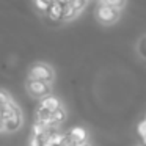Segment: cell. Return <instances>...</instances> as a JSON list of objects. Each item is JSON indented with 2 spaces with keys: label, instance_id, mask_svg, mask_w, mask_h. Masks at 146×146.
Listing matches in <instances>:
<instances>
[{
  "label": "cell",
  "instance_id": "obj_1",
  "mask_svg": "<svg viewBox=\"0 0 146 146\" xmlns=\"http://www.w3.org/2000/svg\"><path fill=\"white\" fill-rule=\"evenodd\" d=\"M29 80H41L50 83L54 80V71L46 63H35L29 71Z\"/></svg>",
  "mask_w": 146,
  "mask_h": 146
},
{
  "label": "cell",
  "instance_id": "obj_2",
  "mask_svg": "<svg viewBox=\"0 0 146 146\" xmlns=\"http://www.w3.org/2000/svg\"><path fill=\"white\" fill-rule=\"evenodd\" d=\"M27 91L33 98H46L50 93V83L41 82V80H29L27 82Z\"/></svg>",
  "mask_w": 146,
  "mask_h": 146
},
{
  "label": "cell",
  "instance_id": "obj_3",
  "mask_svg": "<svg viewBox=\"0 0 146 146\" xmlns=\"http://www.w3.org/2000/svg\"><path fill=\"white\" fill-rule=\"evenodd\" d=\"M96 16H98V21L101 24H107L108 25V24H113L118 19V11L105 3H101L98 11H96Z\"/></svg>",
  "mask_w": 146,
  "mask_h": 146
},
{
  "label": "cell",
  "instance_id": "obj_4",
  "mask_svg": "<svg viewBox=\"0 0 146 146\" xmlns=\"http://www.w3.org/2000/svg\"><path fill=\"white\" fill-rule=\"evenodd\" d=\"M21 126H22V111H21V108L11 118H8V119L3 121V130H7V132H10V133L19 130Z\"/></svg>",
  "mask_w": 146,
  "mask_h": 146
},
{
  "label": "cell",
  "instance_id": "obj_5",
  "mask_svg": "<svg viewBox=\"0 0 146 146\" xmlns=\"http://www.w3.org/2000/svg\"><path fill=\"white\" fill-rule=\"evenodd\" d=\"M41 105L42 108H46V110H49L50 113H54V111H57L58 108H61V102L58 98H55V96H46V98L41 99Z\"/></svg>",
  "mask_w": 146,
  "mask_h": 146
},
{
  "label": "cell",
  "instance_id": "obj_6",
  "mask_svg": "<svg viewBox=\"0 0 146 146\" xmlns=\"http://www.w3.org/2000/svg\"><path fill=\"white\" fill-rule=\"evenodd\" d=\"M63 8L64 5L63 3H58V2H54L50 5L47 11V17L49 21H54V22H58V21H63Z\"/></svg>",
  "mask_w": 146,
  "mask_h": 146
},
{
  "label": "cell",
  "instance_id": "obj_7",
  "mask_svg": "<svg viewBox=\"0 0 146 146\" xmlns=\"http://www.w3.org/2000/svg\"><path fill=\"white\" fill-rule=\"evenodd\" d=\"M35 118H36L35 123H41V124H44V126H50V124H54L52 123V113L49 110H46V108H42L41 105L36 108Z\"/></svg>",
  "mask_w": 146,
  "mask_h": 146
},
{
  "label": "cell",
  "instance_id": "obj_8",
  "mask_svg": "<svg viewBox=\"0 0 146 146\" xmlns=\"http://www.w3.org/2000/svg\"><path fill=\"white\" fill-rule=\"evenodd\" d=\"M68 135L71 137V138L76 141V145H79V143H85L86 141V138H88V133H86V130L83 129V127H80V126H76V127H72V129L69 130V133Z\"/></svg>",
  "mask_w": 146,
  "mask_h": 146
},
{
  "label": "cell",
  "instance_id": "obj_9",
  "mask_svg": "<svg viewBox=\"0 0 146 146\" xmlns=\"http://www.w3.org/2000/svg\"><path fill=\"white\" fill-rule=\"evenodd\" d=\"M77 16V10L72 7V3H66L63 8V21H71Z\"/></svg>",
  "mask_w": 146,
  "mask_h": 146
},
{
  "label": "cell",
  "instance_id": "obj_10",
  "mask_svg": "<svg viewBox=\"0 0 146 146\" xmlns=\"http://www.w3.org/2000/svg\"><path fill=\"white\" fill-rule=\"evenodd\" d=\"M64 119H66V110H64L63 107L58 108L57 111H54V113H52V123L57 124V126H58V124H61Z\"/></svg>",
  "mask_w": 146,
  "mask_h": 146
},
{
  "label": "cell",
  "instance_id": "obj_11",
  "mask_svg": "<svg viewBox=\"0 0 146 146\" xmlns=\"http://www.w3.org/2000/svg\"><path fill=\"white\" fill-rule=\"evenodd\" d=\"M46 127L47 126H44V124H41V123H35L32 127V137H44Z\"/></svg>",
  "mask_w": 146,
  "mask_h": 146
},
{
  "label": "cell",
  "instance_id": "obj_12",
  "mask_svg": "<svg viewBox=\"0 0 146 146\" xmlns=\"http://www.w3.org/2000/svg\"><path fill=\"white\" fill-rule=\"evenodd\" d=\"M101 3H105V5H108V7L115 8L116 11H119L121 8L126 5V0H101Z\"/></svg>",
  "mask_w": 146,
  "mask_h": 146
},
{
  "label": "cell",
  "instance_id": "obj_13",
  "mask_svg": "<svg viewBox=\"0 0 146 146\" xmlns=\"http://www.w3.org/2000/svg\"><path fill=\"white\" fill-rule=\"evenodd\" d=\"M13 99H11V96L8 94V93H5V91H0V108H5L7 105H10V104H13Z\"/></svg>",
  "mask_w": 146,
  "mask_h": 146
},
{
  "label": "cell",
  "instance_id": "obj_14",
  "mask_svg": "<svg viewBox=\"0 0 146 146\" xmlns=\"http://www.w3.org/2000/svg\"><path fill=\"white\" fill-rule=\"evenodd\" d=\"M33 3H35V7L38 8V11H41V13L47 14L49 8H50L52 3H47V2H44V0H33Z\"/></svg>",
  "mask_w": 146,
  "mask_h": 146
},
{
  "label": "cell",
  "instance_id": "obj_15",
  "mask_svg": "<svg viewBox=\"0 0 146 146\" xmlns=\"http://www.w3.org/2000/svg\"><path fill=\"white\" fill-rule=\"evenodd\" d=\"M46 143L47 141H46L44 137H32L29 146H46Z\"/></svg>",
  "mask_w": 146,
  "mask_h": 146
},
{
  "label": "cell",
  "instance_id": "obj_16",
  "mask_svg": "<svg viewBox=\"0 0 146 146\" xmlns=\"http://www.w3.org/2000/svg\"><path fill=\"white\" fill-rule=\"evenodd\" d=\"M71 3H72V7L77 10V13H80V11H82L83 8L86 7V3H88V0H72Z\"/></svg>",
  "mask_w": 146,
  "mask_h": 146
},
{
  "label": "cell",
  "instance_id": "obj_17",
  "mask_svg": "<svg viewBox=\"0 0 146 146\" xmlns=\"http://www.w3.org/2000/svg\"><path fill=\"white\" fill-rule=\"evenodd\" d=\"M137 130H138V133H140V137H141V138H146V119H143L141 123L138 124Z\"/></svg>",
  "mask_w": 146,
  "mask_h": 146
},
{
  "label": "cell",
  "instance_id": "obj_18",
  "mask_svg": "<svg viewBox=\"0 0 146 146\" xmlns=\"http://www.w3.org/2000/svg\"><path fill=\"white\" fill-rule=\"evenodd\" d=\"M138 50H140V54L143 55V57L146 58V36L143 39H140V42H138Z\"/></svg>",
  "mask_w": 146,
  "mask_h": 146
},
{
  "label": "cell",
  "instance_id": "obj_19",
  "mask_svg": "<svg viewBox=\"0 0 146 146\" xmlns=\"http://www.w3.org/2000/svg\"><path fill=\"white\" fill-rule=\"evenodd\" d=\"M0 130H3V118H2V110H0Z\"/></svg>",
  "mask_w": 146,
  "mask_h": 146
},
{
  "label": "cell",
  "instance_id": "obj_20",
  "mask_svg": "<svg viewBox=\"0 0 146 146\" xmlns=\"http://www.w3.org/2000/svg\"><path fill=\"white\" fill-rule=\"evenodd\" d=\"M76 146H91V145H90V143H79V145H76Z\"/></svg>",
  "mask_w": 146,
  "mask_h": 146
},
{
  "label": "cell",
  "instance_id": "obj_21",
  "mask_svg": "<svg viewBox=\"0 0 146 146\" xmlns=\"http://www.w3.org/2000/svg\"><path fill=\"white\" fill-rule=\"evenodd\" d=\"M46 146H61V145H46Z\"/></svg>",
  "mask_w": 146,
  "mask_h": 146
},
{
  "label": "cell",
  "instance_id": "obj_22",
  "mask_svg": "<svg viewBox=\"0 0 146 146\" xmlns=\"http://www.w3.org/2000/svg\"><path fill=\"white\" fill-rule=\"evenodd\" d=\"M145 119H146V118H145Z\"/></svg>",
  "mask_w": 146,
  "mask_h": 146
}]
</instances>
